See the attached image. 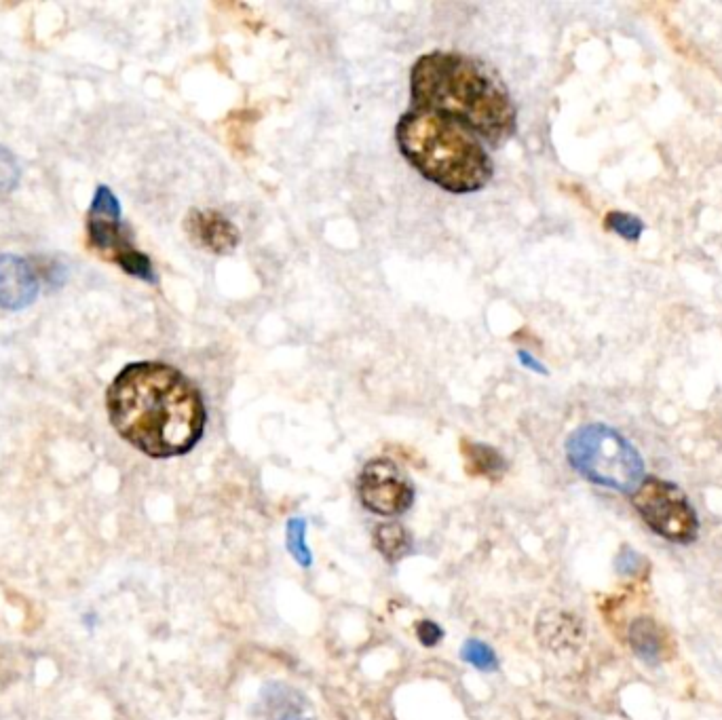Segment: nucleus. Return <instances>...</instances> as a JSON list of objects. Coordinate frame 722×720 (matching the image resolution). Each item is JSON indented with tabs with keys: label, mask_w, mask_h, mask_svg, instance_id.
Wrapping results in <instances>:
<instances>
[{
	"label": "nucleus",
	"mask_w": 722,
	"mask_h": 720,
	"mask_svg": "<svg viewBox=\"0 0 722 720\" xmlns=\"http://www.w3.org/2000/svg\"><path fill=\"white\" fill-rule=\"evenodd\" d=\"M110 423L121 438L150 459H171L203 438L207 410L193 381L174 366L136 362L108 387Z\"/></svg>",
	"instance_id": "obj_1"
},
{
	"label": "nucleus",
	"mask_w": 722,
	"mask_h": 720,
	"mask_svg": "<svg viewBox=\"0 0 722 720\" xmlns=\"http://www.w3.org/2000/svg\"><path fill=\"white\" fill-rule=\"evenodd\" d=\"M410 100L414 110L459 123L490 146L516 136L518 112L509 93L463 53L421 55L410 70Z\"/></svg>",
	"instance_id": "obj_2"
},
{
	"label": "nucleus",
	"mask_w": 722,
	"mask_h": 720,
	"mask_svg": "<svg viewBox=\"0 0 722 720\" xmlns=\"http://www.w3.org/2000/svg\"><path fill=\"white\" fill-rule=\"evenodd\" d=\"M395 142L416 172L446 193H478L494 176V163L482 142L433 112H404L395 127Z\"/></svg>",
	"instance_id": "obj_3"
},
{
	"label": "nucleus",
	"mask_w": 722,
	"mask_h": 720,
	"mask_svg": "<svg viewBox=\"0 0 722 720\" xmlns=\"http://www.w3.org/2000/svg\"><path fill=\"white\" fill-rule=\"evenodd\" d=\"M566 457L579 476L617 492H632L644 480L638 450L621 433L602 423L583 425L570 433Z\"/></svg>",
	"instance_id": "obj_4"
},
{
	"label": "nucleus",
	"mask_w": 722,
	"mask_h": 720,
	"mask_svg": "<svg viewBox=\"0 0 722 720\" xmlns=\"http://www.w3.org/2000/svg\"><path fill=\"white\" fill-rule=\"evenodd\" d=\"M632 505L655 535L689 545L699 535V520L684 492L659 478H646L632 492Z\"/></svg>",
	"instance_id": "obj_5"
},
{
	"label": "nucleus",
	"mask_w": 722,
	"mask_h": 720,
	"mask_svg": "<svg viewBox=\"0 0 722 720\" xmlns=\"http://www.w3.org/2000/svg\"><path fill=\"white\" fill-rule=\"evenodd\" d=\"M364 507L378 516H402L414 503V486L391 459H372L357 480Z\"/></svg>",
	"instance_id": "obj_6"
},
{
	"label": "nucleus",
	"mask_w": 722,
	"mask_h": 720,
	"mask_svg": "<svg viewBox=\"0 0 722 720\" xmlns=\"http://www.w3.org/2000/svg\"><path fill=\"white\" fill-rule=\"evenodd\" d=\"M184 226L199 248L216 256L231 254L241 241L237 226L216 210H193L186 216Z\"/></svg>",
	"instance_id": "obj_7"
},
{
	"label": "nucleus",
	"mask_w": 722,
	"mask_h": 720,
	"mask_svg": "<svg viewBox=\"0 0 722 720\" xmlns=\"http://www.w3.org/2000/svg\"><path fill=\"white\" fill-rule=\"evenodd\" d=\"M38 296V279L30 262L15 254H0V307L22 311Z\"/></svg>",
	"instance_id": "obj_8"
},
{
	"label": "nucleus",
	"mask_w": 722,
	"mask_h": 720,
	"mask_svg": "<svg viewBox=\"0 0 722 720\" xmlns=\"http://www.w3.org/2000/svg\"><path fill=\"white\" fill-rule=\"evenodd\" d=\"M256 720H315L311 701L285 682H266L256 704Z\"/></svg>",
	"instance_id": "obj_9"
},
{
	"label": "nucleus",
	"mask_w": 722,
	"mask_h": 720,
	"mask_svg": "<svg viewBox=\"0 0 722 720\" xmlns=\"http://www.w3.org/2000/svg\"><path fill=\"white\" fill-rule=\"evenodd\" d=\"M461 454L465 459L467 473L475 478H486L490 482H497L503 478V473L507 469V461L503 454L488 444L463 440Z\"/></svg>",
	"instance_id": "obj_10"
},
{
	"label": "nucleus",
	"mask_w": 722,
	"mask_h": 720,
	"mask_svg": "<svg viewBox=\"0 0 722 720\" xmlns=\"http://www.w3.org/2000/svg\"><path fill=\"white\" fill-rule=\"evenodd\" d=\"M374 545L387 562H399L412 552V539L408 535V530L397 522L376 526Z\"/></svg>",
	"instance_id": "obj_11"
},
{
	"label": "nucleus",
	"mask_w": 722,
	"mask_h": 720,
	"mask_svg": "<svg viewBox=\"0 0 722 720\" xmlns=\"http://www.w3.org/2000/svg\"><path fill=\"white\" fill-rule=\"evenodd\" d=\"M630 642L634 651L646 661H659L663 653V636L659 634L657 623L649 617L636 619L630 628Z\"/></svg>",
	"instance_id": "obj_12"
},
{
	"label": "nucleus",
	"mask_w": 722,
	"mask_h": 720,
	"mask_svg": "<svg viewBox=\"0 0 722 720\" xmlns=\"http://www.w3.org/2000/svg\"><path fill=\"white\" fill-rule=\"evenodd\" d=\"M285 545H288L290 556L302 568L313 566V554L307 545V520L298 516L288 520V526H285Z\"/></svg>",
	"instance_id": "obj_13"
},
{
	"label": "nucleus",
	"mask_w": 722,
	"mask_h": 720,
	"mask_svg": "<svg viewBox=\"0 0 722 720\" xmlns=\"http://www.w3.org/2000/svg\"><path fill=\"white\" fill-rule=\"evenodd\" d=\"M461 659L467 661L469 666L478 668L482 672H492V670L499 668V659H497V655H494V651L488 647L486 642L475 640V638H469L463 644Z\"/></svg>",
	"instance_id": "obj_14"
},
{
	"label": "nucleus",
	"mask_w": 722,
	"mask_h": 720,
	"mask_svg": "<svg viewBox=\"0 0 722 720\" xmlns=\"http://www.w3.org/2000/svg\"><path fill=\"white\" fill-rule=\"evenodd\" d=\"M114 262H117L125 273H129L133 277L157 283V275H155V271H152V264H150L148 256L138 250H131V248L121 250L117 256H114Z\"/></svg>",
	"instance_id": "obj_15"
},
{
	"label": "nucleus",
	"mask_w": 722,
	"mask_h": 720,
	"mask_svg": "<svg viewBox=\"0 0 722 720\" xmlns=\"http://www.w3.org/2000/svg\"><path fill=\"white\" fill-rule=\"evenodd\" d=\"M87 218L121 222V205H119V199L112 195V191H110L108 186H100L98 191H95V197H93V203H91V210H89V216H87Z\"/></svg>",
	"instance_id": "obj_16"
},
{
	"label": "nucleus",
	"mask_w": 722,
	"mask_h": 720,
	"mask_svg": "<svg viewBox=\"0 0 722 720\" xmlns=\"http://www.w3.org/2000/svg\"><path fill=\"white\" fill-rule=\"evenodd\" d=\"M604 226L608 231H613L615 235H619L627 241H638L640 235L644 233L642 220H638L632 214H625V212H611L604 218Z\"/></svg>",
	"instance_id": "obj_17"
},
{
	"label": "nucleus",
	"mask_w": 722,
	"mask_h": 720,
	"mask_svg": "<svg viewBox=\"0 0 722 720\" xmlns=\"http://www.w3.org/2000/svg\"><path fill=\"white\" fill-rule=\"evenodd\" d=\"M19 184V165L11 150L0 146V191L9 193Z\"/></svg>",
	"instance_id": "obj_18"
},
{
	"label": "nucleus",
	"mask_w": 722,
	"mask_h": 720,
	"mask_svg": "<svg viewBox=\"0 0 722 720\" xmlns=\"http://www.w3.org/2000/svg\"><path fill=\"white\" fill-rule=\"evenodd\" d=\"M416 636H418V640H421L423 647L431 649V647H437V644L442 642L444 630L435 621L423 619V621L416 623Z\"/></svg>",
	"instance_id": "obj_19"
},
{
	"label": "nucleus",
	"mask_w": 722,
	"mask_h": 720,
	"mask_svg": "<svg viewBox=\"0 0 722 720\" xmlns=\"http://www.w3.org/2000/svg\"><path fill=\"white\" fill-rule=\"evenodd\" d=\"M518 359H520V364L526 368V370H530V372H537V374H547V368L539 362V359L535 357V355H532V353H528V351H518Z\"/></svg>",
	"instance_id": "obj_20"
}]
</instances>
